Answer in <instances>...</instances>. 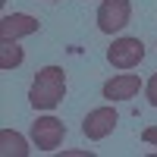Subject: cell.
I'll use <instances>...</instances> for the list:
<instances>
[{"label": "cell", "mask_w": 157, "mask_h": 157, "mask_svg": "<svg viewBox=\"0 0 157 157\" xmlns=\"http://www.w3.org/2000/svg\"><path fill=\"white\" fill-rule=\"evenodd\" d=\"M129 19H132V3L129 0H104L98 6V29L104 35H116L123 32Z\"/></svg>", "instance_id": "3"}, {"label": "cell", "mask_w": 157, "mask_h": 157, "mask_svg": "<svg viewBox=\"0 0 157 157\" xmlns=\"http://www.w3.org/2000/svg\"><path fill=\"white\" fill-rule=\"evenodd\" d=\"M138 88H141V78H138L135 72H123V75L107 78L101 91H104V98L113 104V101H129V98H135Z\"/></svg>", "instance_id": "7"}, {"label": "cell", "mask_w": 157, "mask_h": 157, "mask_svg": "<svg viewBox=\"0 0 157 157\" xmlns=\"http://www.w3.org/2000/svg\"><path fill=\"white\" fill-rule=\"evenodd\" d=\"M141 141H145V145H154V148H157V126H148L145 132H141Z\"/></svg>", "instance_id": "11"}, {"label": "cell", "mask_w": 157, "mask_h": 157, "mask_svg": "<svg viewBox=\"0 0 157 157\" xmlns=\"http://www.w3.org/2000/svg\"><path fill=\"white\" fill-rule=\"evenodd\" d=\"M116 123H120V113L113 107H98L82 120V132H85L88 141H104L116 129Z\"/></svg>", "instance_id": "5"}, {"label": "cell", "mask_w": 157, "mask_h": 157, "mask_svg": "<svg viewBox=\"0 0 157 157\" xmlns=\"http://www.w3.org/2000/svg\"><path fill=\"white\" fill-rule=\"evenodd\" d=\"M66 98V72L63 66H44L38 69L29 88V104L35 110H54L57 104Z\"/></svg>", "instance_id": "1"}, {"label": "cell", "mask_w": 157, "mask_h": 157, "mask_svg": "<svg viewBox=\"0 0 157 157\" xmlns=\"http://www.w3.org/2000/svg\"><path fill=\"white\" fill-rule=\"evenodd\" d=\"M145 94H148V104H151V107H157V72L148 78V85H145Z\"/></svg>", "instance_id": "10"}, {"label": "cell", "mask_w": 157, "mask_h": 157, "mask_svg": "<svg viewBox=\"0 0 157 157\" xmlns=\"http://www.w3.org/2000/svg\"><path fill=\"white\" fill-rule=\"evenodd\" d=\"M0 154L3 157H29V141L13 129H0Z\"/></svg>", "instance_id": "8"}, {"label": "cell", "mask_w": 157, "mask_h": 157, "mask_svg": "<svg viewBox=\"0 0 157 157\" xmlns=\"http://www.w3.org/2000/svg\"><path fill=\"white\" fill-rule=\"evenodd\" d=\"M63 135H66V126H63L57 116H38L32 123V141L38 151H57L63 145Z\"/></svg>", "instance_id": "4"}, {"label": "cell", "mask_w": 157, "mask_h": 157, "mask_svg": "<svg viewBox=\"0 0 157 157\" xmlns=\"http://www.w3.org/2000/svg\"><path fill=\"white\" fill-rule=\"evenodd\" d=\"M41 29V22L29 13H10V16L0 19V41H19L25 35H35Z\"/></svg>", "instance_id": "6"}, {"label": "cell", "mask_w": 157, "mask_h": 157, "mask_svg": "<svg viewBox=\"0 0 157 157\" xmlns=\"http://www.w3.org/2000/svg\"><path fill=\"white\" fill-rule=\"evenodd\" d=\"M145 60V44L141 38H116L107 47V63L113 69H135Z\"/></svg>", "instance_id": "2"}, {"label": "cell", "mask_w": 157, "mask_h": 157, "mask_svg": "<svg viewBox=\"0 0 157 157\" xmlns=\"http://www.w3.org/2000/svg\"><path fill=\"white\" fill-rule=\"evenodd\" d=\"M22 60H25V50L16 41H0V69H3V72L22 66Z\"/></svg>", "instance_id": "9"}]
</instances>
